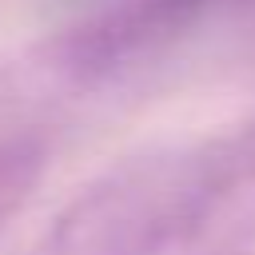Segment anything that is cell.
I'll return each mask as SVG.
<instances>
[{
    "label": "cell",
    "instance_id": "6da1fadb",
    "mask_svg": "<svg viewBox=\"0 0 255 255\" xmlns=\"http://www.w3.org/2000/svg\"><path fill=\"white\" fill-rule=\"evenodd\" d=\"M219 147L124 159L84 187L28 255H183L227 187Z\"/></svg>",
    "mask_w": 255,
    "mask_h": 255
},
{
    "label": "cell",
    "instance_id": "7a4b0ae2",
    "mask_svg": "<svg viewBox=\"0 0 255 255\" xmlns=\"http://www.w3.org/2000/svg\"><path fill=\"white\" fill-rule=\"evenodd\" d=\"M40 143L28 135H0V223L24 203L40 175Z\"/></svg>",
    "mask_w": 255,
    "mask_h": 255
}]
</instances>
